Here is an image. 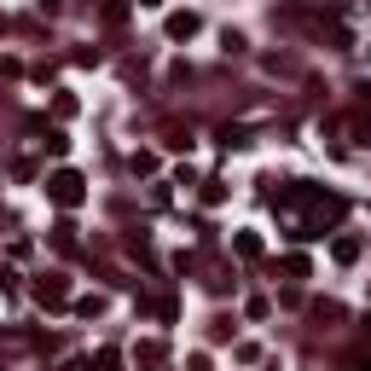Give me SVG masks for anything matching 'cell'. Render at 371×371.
Here are the masks:
<instances>
[{"label":"cell","mask_w":371,"mask_h":371,"mask_svg":"<svg viewBox=\"0 0 371 371\" xmlns=\"http://www.w3.org/2000/svg\"><path fill=\"white\" fill-rule=\"evenodd\" d=\"M76 186H81L76 174H59V180H53V198H59V203H76Z\"/></svg>","instance_id":"cell-1"}]
</instances>
